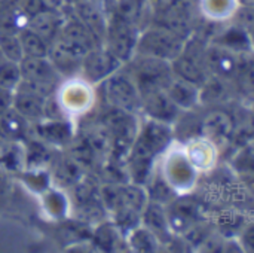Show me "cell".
I'll use <instances>...</instances> for the list:
<instances>
[{
	"mask_svg": "<svg viewBox=\"0 0 254 253\" xmlns=\"http://www.w3.org/2000/svg\"><path fill=\"white\" fill-rule=\"evenodd\" d=\"M30 133V124L12 107L0 115V136L9 142L27 140Z\"/></svg>",
	"mask_w": 254,
	"mask_h": 253,
	"instance_id": "obj_23",
	"label": "cell"
},
{
	"mask_svg": "<svg viewBox=\"0 0 254 253\" xmlns=\"http://www.w3.org/2000/svg\"><path fill=\"white\" fill-rule=\"evenodd\" d=\"M12 95H13V91L0 88V115L12 107Z\"/></svg>",
	"mask_w": 254,
	"mask_h": 253,
	"instance_id": "obj_37",
	"label": "cell"
},
{
	"mask_svg": "<svg viewBox=\"0 0 254 253\" xmlns=\"http://www.w3.org/2000/svg\"><path fill=\"white\" fill-rule=\"evenodd\" d=\"M165 91L171 101L182 110L189 112L193 110L196 106H199V86L180 79L177 76H171L168 84L165 85Z\"/></svg>",
	"mask_w": 254,
	"mask_h": 253,
	"instance_id": "obj_21",
	"label": "cell"
},
{
	"mask_svg": "<svg viewBox=\"0 0 254 253\" xmlns=\"http://www.w3.org/2000/svg\"><path fill=\"white\" fill-rule=\"evenodd\" d=\"M238 7V0H198L199 12L211 22H222L232 18Z\"/></svg>",
	"mask_w": 254,
	"mask_h": 253,
	"instance_id": "obj_25",
	"label": "cell"
},
{
	"mask_svg": "<svg viewBox=\"0 0 254 253\" xmlns=\"http://www.w3.org/2000/svg\"><path fill=\"white\" fill-rule=\"evenodd\" d=\"M48 58L54 64V67L58 70V73L67 79L73 76H79L80 73V63H82V55L64 45L60 39H54L49 43V51H48Z\"/></svg>",
	"mask_w": 254,
	"mask_h": 253,
	"instance_id": "obj_16",
	"label": "cell"
},
{
	"mask_svg": "<svg viewBox=\"0 0 254 253\" xmlns=\"http://www.w3.org/2000/svg\"><path fill=\"white\" fill-rule=\"evenodd\" d=\"M18 39L24 52V57H48L49 43L27 25L18 28Z\"/></svg>",
	"mask_w": 254,
	"mask_h": 253,
	"instance_id": "obj_27",
	"label": "cell"
},
{
	"mask_svg": "<svg viewBox=\"0 0 254 253\" xmlns=\"http://www.w3.org/2000/svg\"><path fill=\"white\" fill-rule=\"evenodd\" d=\"M64 115L67 118H77L91 109L94 104V91L92 85L85 81L82 76H73L64 79L57 88L55 94Z\"/></svg>",
	"mask_w": 254,
	"mask_h": 253,
	"instance_id": "obj_6",
	"label": "cell"
},
{
	"mask_svg": "<svg viewBox=\"0 0 254 253\" xmlns=\"http://www.w3.org/2000/svg\"><path fill=\"white\" fill-rule=\"evenodd\" d=\"M150 1H153V0H150Z\"/></svg>",
	"mask_w": 254,
	"mask_h": 253,
	"instance_id": "obj_39",
	"label": "cell"
},
{
	"mask_svg": "<svg viewBox=\"0 0 254 253\" xmlns=\"http://www.w3.org/2000/svg\"><path fill=\"white\" fill-rule=\"evenodd\" d=\"M57 88L58 86H54V85L46 84V82L30 81V79H22L21 78V81H19L15 91H22V92H27V94H31V95H36L39 98L46 100V98L57 94Z\"/></svg>",
	"mask_w": 254,
	"mask_h": 253,
	"instance_id": "obj_33",
	"label": "cell"
},
{
	"mask_svg": "<svg viewBox=\"0 0 254 253\" xmlns=\"http://www.w3.org/2000/svg\"><path fill=\"white\" fill-rule=\"evenodd\" d=\"M124 69L134 79L140 94L165 88L173 76L171 63L143 55H134L128 63L124 64Z\"/></svg>",
	"mask_w": 254,
	"mask_h": 253,
	"instance_id": "obj_2",
	"label": "cell"
},
{
	"mask_svg": "<svg viewBox=\"0 0 254 253\" xmlns=\"http://www.w3.org/2000/svg\"><path fill=\"white\" fill-rule=\"evenodd\" d=\"M65 18V10H49V9H40L39 12L30 15L25 19V24L30 30L37 33L40 37H43L48 43H51L60 33L61 25Z\"/></svg>",
	"mask_w": 254,
	"mask_h": 253,
	"instance_id": "obj_20",
	"label": "cell"
},
{
	"mask_svg": "<svg viewBox=\"0 0 254 253\" xmlns=\"http://www.w3.org/2000/svg\"><path fill=\"white\" fill-rule=\"evenodd\" d=\"M171 72L174 76L185 79L196 86H202V84L208 78V70L204 64V60L195 57L186 51H183L179 57L171 61Z\"/></svg>",
	"mask_w": 254,
	"mask_h": 253,
	"instance_id": "obj_18",
	"label": "cell"
},
{
	"mask_svg": "<svg viewBox=\"0 0 254 253\" xmlns=\"http://www.w3.org/2000/svg\"><path fill=\"white\" fill-rule=\"evenodd\" d=\"M101 88H103V97L110 107H116L140 115V107H141L140 91L134 79L124 69V66L118 72L110 75L106 81H103Z\"/></svg>",
	"mask_w": 254,
	"mask_h": 253,
	"instance_id": "obj_4",
	"label": "cell"
},
{
	"mask_svg": "<svg viewBox=\"0 0 254 253\" xmlns=\"http://www.w3.org/2000/svg\"><path fill=\"white\" fill-rule=\"evenodd\" d=\"M68 3H73V1H76V0H67Z\"/></svg>",
	"mask_w": 254,
	"mask_h": 253,
	"instance_id": "obj_38",
	"label": "cell"
},
{
	"mask_svg": "<svg viewBox=\"0 0 254 253\" xmlns=\"http://www.w3.org/2000/svg\"><path fill=\"white\" fill-rule=\"evenodd\" d=\"M201 136L208 139L219 149L220 145H226L232 140L234 136V119L225 110L210 112L201 122Z\"/></svg>",
	"mask_w": 254,
	"mask_h": 253,
	"instance_id": "obj_14",
	"label": "cell"
},
{
	"mask_svg": "<svg viewBox=\"0 0 254 253\" xmlns=\"http://www.w3.org/2000/svg\"><path fill=\"white\" fill-rule=\"evenodd\" d=\"M162 164L159 166V170L168 185L177 192V194H188L193 189L196 179H198V170L189 163L183 148L177 149L174 143L161 155Z\"/></svg>",
	"mask_w": 254,
	"mask_h": 253,
	"instance_id": "obj_5",
	"label": "cell"
},
{
	"mask_svg": "<svg viewBox=\"0 0 254 253\" xmlns=\"http://www.w3.org/2000/svg\"><path fill=\"white\" fill-rule=\"evenodd\" d=\"M0 137H1V136H0Z\"/></svg>",
	"mask_w": 254,
	"mask_h": 253,
	"instance_id": "obj_40",
	"label": "cell"
},
{
	"mask_svg": "<svg viewBox=\"0 0 254 253\" xmlns=\"http://www.w3.org/2000/svg\"><path fill=\"white\" fill-rule=\"evenodd\" d=\"M22 180L31 191L43 194L48 188H51L52 177L43 169H30L28 173L22 176Z\"/></svg>",
	"mask_w": 254,
	"mask_h": 253,
	"instance_id": "obj_34",
	"label": "cell"
},
{
	"mask_svg": "<svg viewBox=\"0 0 254 253\" xmlns=\"http://www.w3.org/2000/svg\"><path fill=\"white\" fill-rule=\"evenodd\" d=\"M118 233L119 231H118V228L115 225H109V222H100L98 228H97V231L94 234V240L97 242V245L100 248L112 251L115 248V242H116V234Z\"/></svg>",
	"mask_w": 254,
	"mask_h": 253,
	"instance_id": "obj_35",
	"label": "cell"
},
{
	"mask_svg": "<svg viewBox=\"0 0 254 253\" xmlns=\"http://www.w3.org/2000/svg\"><path fill=\"white\" fill-rule=\"evenodd\" d=\"M19 72L22 79L46 82L54 86H60L64 81L48 57H24L19 61Z\"/></svg>",
	"mask_w": 254,
	"mask_h": 253,
	"instance_id": "obj_15",
	"label": "cell"
},
{
	"mask_svg": "<svg viewBox=\"0 0 254 253\" xmlns=\"http://www.w3.org/2000/svg\"><path fill=\"white\" fill-rule=\"evenodd\" d=\"M140 224L153 233L159 243H170L173 240V233L170 230L167 209L164 204L149 200L140 215Z\"/></svg>",
	"mask_w": 254,
	"mask_h": 253,
	"instance_id": "obj_19",
	"label": "cell"
},
{
	"mask_svg": "<svg viewBox=\"0 0 254 253\" xmlns=\"http://www.w3.org/2000/svg\"><path fill=\"white\" fill-rule=\"evenodd\" d=\"M40 4H42L43 9L58 10V12H64L68 7V1L67 0H40Z\"/></svg>",
	"mask_w": 254,
	"mask_h": 253,
	"instance_id": "obj_36",
	"label": "cell"
},
{
	"mask_svg": "<svg viewBox=\"0 0 254 253\" xmlns=\"http://www.w3.org/2000/svg\"><path fill=\"white\" fill-rule=\"evenodd\" d=\"M183 151L189 160V163L198 170V171H208L216 167L219 149L214 143H211L205 137H195L190 139L185 146Z\"/></svg>",
	"mask_w": 254,
	"mask_h": 253,
	"instance_id": "obj_17",
	"label": "cell"
},
{
	"mask_svg": "<svg viewBox=\"0 0 254 253\" xmlns=\"http://www.w3.org/2000/svg\"><path fill=\"white\" fill-rule=\"evenodd\" d=\"M141 97V107L140 113H143L149 119L167 122V124H174L179 121L180 115L183 113L168 97L165 88H158L152 89L147 92L140 94Z\"/></svg>",
	"mask_w": 254,
	"mask_h": 253,
	"instance_id": "obj_10",
	"label": "cell"
},
{
	"mask_svg": "<svg viewBox=\"0 0 254 253\" xmlns=\"http://www.w3.org/2000/svg\"><path fill=\"white\" fill-rule=\"evenodd\" d=\"M165 209L173 236H183L188 230L198 224L201 218L198 203L188 194H179L165 206Z\"/></svg>",
	"mask_w": 254,
	"mask_h": 253,
	"instance_id": "obj_8",
	"label": "cell"
},
{
	"mask_svg": "<svg viewBox=\"0 0 254 253\" xmlns=\"http://www.w3.org/2000/svg\"><path fill=\"white\" fill-rule=\"evenodd\" d=\"M43 209L52 219H63L67 215L68 200L63 192L48 188L43 192Z\"/></svg>",
	"mask_w": 254,
	"mask_h": 253,
	"instance_id": "obj_31",
	"label": "cell"
},
{
	"mask_svg": "<svg viewBox=\"0 0 254 253\" xmlns=\"http://www.w3.org/2000/svg\"><path fill=\"white\" fill-rule=\"evenodd\" d=\"M121 206H125L137 213L141 215L144 206L147 204V192L143 185L134 182H124L121 183Z\"/></svg>",
	"mask_w": 254,
	"mask_h": 253,
	"instance_id": "obj_28",
	"label": "cell"
},
{
	"mask_svg": "<svg viewBox=\"0 0 254 253\" xmlns=\"http://www.w3.org/2000/svg\"><path fill=\"white\" fill-rule=\"evenodd\" d=\"M127 245L134 252H156L159 251V240L153 233H150L147 228H144L141 224L131 230L127 236Z\"/></svg>",
	"mask_w": 254,
	"mask_h": 253,
	"instance_id": "obj_29",
	"label": "cell"
},
{
	"mask_svg": "<svg viewBox=\"0 0 254 253\" xmlns=\"http://www.w3.org/2000/svg\"><path fill=\"white\" fill-rule=\"evenodd\" d=\"M137 137L161 158V155L174 143V130L171 124L146 118L140 122Z\"/></svg>",
	"mask_w": 254,
	"mask_h": 253,
	"instance_id": "obj_13",
	"label": "cell"
},
{
	"mask_svg": "<svg viewBox=\"0 0 254 253\" xmlns=\"http://www.w3.org/2000/svg\"><path fill=\"white\" fill-rule=\"evenodd\" d=\"M12 109L18 112L30 125L45 119V100L22 91H13Z\"/></svg>",
	"mask_w": 254,
	"mask_h": 253,
	"instance_id": "obj_22",
	"label": "cell"
},
{
	"mask_svg": "<svg viewBox=\"0 0 254 253\" xmlns=\"http://www.w3.org/2000/svg\"><path fill=\"white\" fill-rule=\"evenodd\" d=\"M30 127L33 128L36 139L52 148H67L76 136L74 124L70 118L43 119Z\"/></svg>",
	"mask_w": 254,
	"mask_h": 253,
	"instance_id": "obj_12",
	"label": "cell"
},
{
	"mask_svg": "<svg viewBox=\"0 0 254 253\" xmlns=\"http://www.w3.org/2000/svg\"><path fill=\"white\" fill-rule=\"evenodd\" d=\"M55 164L57 166H55L51 177H54L61 186L71 188L74 183H77L85 176V169L77 161H74L70 155L63 157Z\"/></svg>",
	"mask_w": 254,
	"mask_h": 253,
	"instance_id": "obj_26",
	"label": "cell"
},
{
	"mask_svg": "<svg viewBox=\"0 0 254 253\" xmlns=\"http://www.w3.org/2000/svg\"><path fill=\"white\" fill-rule=\"evenodd\" d=\"M144 188H146V192H147V198L150 201H155V203H159V204H164V206L171 203L179 195L168 185V182L162 176L159 167L153 169V171L150 173L149 179L144 183Z\"/></svg>",
	"mask_w": 254,
	"mask_h": 253,
	"instance_id": "obj_24",
	"label": "cell"
},
{
	"mask_svg": "<svg viewBox=\"0 0 254 253\" xmlns=\"http://www.w3.org/2000/svg\"><path fill=\"white\" fill-rule=\"evenodd\" d=\"M185 39L156 22L147 24L140 30L135 55L158 58L171 63L183 52Z\"/></svg>",
	"mask_w": 254,
	"mask_h": 253,
	"instance_id": "obj_1",
	"label": "cell"
},
{
	"mask_svg": "<svg viewBox=\"0 0 254 253\" xmlns=\"http://www.w3.org/2000/svg\"><path fill=\"white\" fill-rule=\"evenodd\" d=\"M57 39H60L64 45H67L68 48H71L82 57L88 51L100 45L97 37L91 33V30L82 21H79L71 12H67V10H65V18H64V22L61 25V30Z\"/></svg>",
	"mask_w": 254,
	"mask_h": 253,
	"instance_id": "obj_11",
	"label": "cell"
},
{
	"mask_svg": "<svg viewBox=\"0 0 254 253\" xmlns=\"http://www.w3.org/2000/svg\"><path fill=\"white\" fill-rule=\"evenodd\" d=\"M18 30L0 28V54L15 63H19L24 58V52L18 39Z\"/></svg>",
	"mask_w": 254,
	"mask_h": 253,
	"instance_id": "obj_30",
	"label": "cell"
},
{
	"mask_svg": "<svg viewBox=\"0 0 254 253\" xmlns=\"http://www.w3.org/2000/svg\"><path fill=\"white\" fill-rule=\"evenodd\" d=\"M21 81L19 63L10 61L0 54V88L15 91Z\"/></svg>",
	"mask_w": 254,
	"mask_h": 253,
	"instance_id": "obj_32",
	"label": "cell"
},
{
	"mask_svg": "<svg viewBox=\"0 0 254 253\" xmlns=\"http://www.w3.org/2000/svg\"><path fill=\"white\" fill-rule=\"evenodd\" d=\"M122 66L124 64L106 46L98 45L83 55L79 76H82L91 85H97L118 72Z\"/></svg>",
	"mask_w": 254,
	"mask_h": 253,
	"instance_id": "obj_7",
	"label": "cell"
},
{
	"mask_svg": "<svg viewBox=\"0 0 254 253\" xmlns=\"http://www.w3.org/2000/svg\"><path fill=\"white\" fill-rule=\"evenodd\" d=\"M68 7L70 12L91 30L98 43L103 45L109 18V9L106 4L101 0H76L68 3Z\"/></svg>",
	"mask_w": 254,
	"mask_h": 253,
	"instance_id": "obj_9",
	"label": "cell"
},
{
	"mask_svg": "<svg viewBox=\"0 0 254 253\" xmlns=\"http://www.w3.org/2000/svg\"><path fill=\"white\" fill-rule=\"evenodd\" d=\"M138 34L140 28L135 24L113 12H109L103 46H106L122 64H125L135 55Z\"/></svg>",
	"mask_w": 254,
	"mask_h": 253,
	"instance_id": "obj_3",
	"label": "cell"
}]
</instances>
